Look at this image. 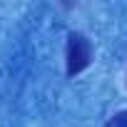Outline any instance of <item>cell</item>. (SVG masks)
Wrapping results in <instances>:
<instances>
[{"mask_svg": "<svg viewBox=\"0 0 127 127\" xmlns=\"http://www.w3.org/2000/svg\"><path fill=\"white\" fill-rule=\"evenodd\" d=\"M92 60V45L85 35L72 32L70 42H67V75H77L82 72Z\"/></svg>", "mask_w": 127, "mask_h": 127, "instance_id": "6da1fadb", "label": "cell"}, {"mask_svg": "<svg viewBox=\"0 0 127 127\" xmlns=\"http://www.w3.org/2000/svg\"><path fill=\"white\" fill-rule=\"evenodd\" d=\"M107 127H127V112H120V115H115V117L107 122Z\"/></svg>", "mask_w": 127, "mask_h": 127, "instance_id": "7a4b0ae2", "label": "cell"}]
</instances>
